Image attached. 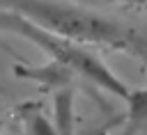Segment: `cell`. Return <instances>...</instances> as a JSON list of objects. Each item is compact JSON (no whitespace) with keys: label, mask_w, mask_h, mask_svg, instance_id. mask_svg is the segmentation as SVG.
Masks as SVG:
<instances>
[{"label":"cell","mask_w":147,"mask_h":135,"mask_svg":"<svg viewBox=\"0 0 147 135\" xmlns=\"http://www.w3.org/2000/svg\"><path fill=\"white\" fill-rule=\"evenodd\" d=\"M133 57H136V59L142 64V69L147 71V43H145V46H140V48H138V53H136Z\"/></svg>","instance_id":"6"},{"label":"cell","mask_w":147,"mask_h":135,"mask_svg":"<svg viewBox=\"0 0 147 135\" xmlns=\"http://www.w3.org/2000/svg\"><path fill=\"white\" fill-rule=\"evenodd\" d=\"M0 32H9V34H16L21 39H28L39 50H44L55 64L69 69L74 76L85 78L94 87L126 101L131 87L101 57H96L87 46H80V43L69 41L64 37H57V34L34 25L25 16H21L16 11H9V9H0Z\"/></svg>","instance_id":"2"},{"label":"cell","mask_w":147,"mask_h":135,"mask_svg":"<svg viewBox=\"0 0 147 135\" xmlns=\"http://www.w3.org/2000/svg\"><path fill=\"white\" fill-rule=\"evenodd\" d=\"M0 9L16 11L34 25L80 46H101L136 55L138 48L147 43V39L133 27L74 5H60L53 0H0Z\"/></svg>","instance_id":"1"},{"label":"cell","mask_w":147,"mask_h":135,"mask_svg":"<svg viewBox=\"0 0 147 135\" xmlns=\"http://www.w3.org/2000/svg\"><path fill=\"white\" fill-rule=\"evenodd\" d=\"M92 5H115V7H133V9H147V0H85Z\"/></svg>","instance_id":"5"},{"label":"cell","mask_w":147,"mask_h":135,"mask_svg":"<svg viewBox=\"0 0 147 135\" xmlns=\"http://www.w3.org/2000/svg\"><path fill=\"white\" fill-rule=\"evenodd\" d=\"M147 133V89H131L126 96V114L119 135H142Z\"/></svg>","instance_id":"3"},{"label":"cell","mask_w":147,"mask_h":135,"mask_svg":"<svg viewBox=\"0 0 147 135\" xmlns=\"http://www.w3.org/2000/svg\"><path fill=\"white\" fill-rule=\"evenodd\" d=\"M122 121H124V117H115L113 121H103V124L87 126V128H83L78 135H110V128H113V126H119Z\"/></svg>","instance_id":"4"}]
</instances>
